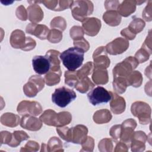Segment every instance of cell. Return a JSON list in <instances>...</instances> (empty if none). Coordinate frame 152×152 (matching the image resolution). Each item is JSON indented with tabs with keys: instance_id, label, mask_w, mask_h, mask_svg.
I'll return each mask as SVG.
<instances>
[{
	"instance_id": "1",
	"label": "cell",
	"mask_w": 152,
	"mask_h": 152,
	"mask_svg": "<svg viewBox=\"0 0 152 152\" xmlns=\"http://www.w3.org/2000/svg\"><path fill=\"white\" fill-rule=\"evenodd\" d=\"M84 51L78 48L72 47L64 50L60 54V59L65 67L74 71L82 65L84 60Z\"/></svg>"
},
{
	"instance_id": "2",
	"label": "cell",
	"mask_w": 152,
	"mask_h": 152,
	"mask_svg": "<svg viewBox=\"0 0 152 152\" xmlns=\"http://www.w3.org/2000/svg\"><path fill=\"white\" fill-rule=\"evenodd\" d=\"M39 119L46 125L60 127L69 124L72 120V116L68 112L56 113L53 110L48 109L40 115Z\"/></svg>"
},
{
	"instance_id": "3",
	"label": "cell",
	"mask_w": 152,
	"mask_h": 152,
	"mask_svg": "<svg viewBox=\"0 0 152 152\" xmlns=\"http://www.w3.org/2000/svg\"><path fill=\"white\" fill-rule=\"evenodd\" d=\"M10 43L15 49L23 50H30L36 46V41L30 37H25L24 33L20 30L13 31L10 37Z\"/></svg>"
},
{
	"instance_id": "4",
	"label": "cell",
	"mask_w": 152,
	"mask_h": 152,
	"mask_svg": "<svg viewBox=\"0 0 152 152\" xmlns=\"http://www.w3.org/2000/svg\"><path fill=\"white\" fill-rule=\"evenodd\" d=\"M71 12L75 20L83 21L93 11V5L89 1H75L71 6Z\"/></svg>"
},
{
	"instance_id": "5",
	"label": "cell",
	"mask_w": 152,
	"mask_h": 152,
	"mask_svg": "<svg viewBox=\"0 0 152 152\" xmlns=\"http://www.w3.org/2000/svg\"><path fill=\"white\" fill-rule=\"evenodd\" d=\"M76 97L74 90L63 86L55 89L52 95V101L59 107H65L75 100Z\"/></svg>"
},
{
	"instance_id": "6",
	"label": "cell",
	"mask_w": 152,
	"mask_h": 152,
	"mask_svg": "<svg viewBox=\"0 0 152 152\" xmlns=\"http://www.w3.org/2000/svg\"><path fill=\"white\" fill-rule=\"evenodd\" d=\"M138 61L135 57L129 56L123 61L118 63L113 69V78L121 77L126 78L138 65Z\"/></svg>"
},
{
	"instance_id": "7",
	"label": "cell",
	"mask_w": 152,
	"mask_h": 152,
	"mask_svg": "<svg viewBox=\"0 0 152 152\" xmlns=\"http://www.w3.org/2000/svg\"><path fill=\"white\" fill-rule=\"evenodd\" d=\"M132 115L139 119L141 124H148L151 121V108L150 106L142 102H135L132 104L131 108Z\"/></svg>"
},
{
	"instance_id": "8",
	"label": "cell",
	"mask_w": 152,
	"mask_h": 152,
	"mask_svg": "<svg viewBox=\"0 0 152 152\" xmlns=\"http://www.w3.org/2000/svg\"><path fill=\"white\" fill-rule=\"evenodd\" d=\"M87 98L90 103L93 106H96L110 101L112 98V93L107 91L103 87L98 86L92 89L87 94Z\"/></svg>"
},
{
	"instance_id": "9",
	"label": "cell",
	"mask_w": 152,
	"mask_h": 152,
	"mask_svg": "<svg viewBox=\"0 0 152 152\" xmlns=\"http://www.w3.org/2000/svg\"><path fill=\"white\" fill-rule=\"evenodd\" d=\"M44 86L45 80L42 77L32 75L24 86L23 91L27 97H33L36 96L37 93L43 88Z\"/></svg>"
},
{
	"instance_id": "10",
	"label": "cell",
	"mask_w": 152,
	"mask_h": 152,
	"mask_svg": "<svg viewBox=\"0 0 152 152\" xmlns=\"http://www.w3.org/2000/svg\"><path fill=\"white\" fill-rule=\"evenodd\" d=\"M32 65L34 71L39 75L48 73L51 68V61L48 55L45 56L37 55L32 59Z\"/></svg>"
},
{
	"instance_id": "11",
	"label": "cell",
	"mask_w": 152,
	"mask_h": 152,
	"mask_svg": "<svg viewBox=\"0 0 152 152\" xmlns=\"http://www.w3.org/2000/svg\"><path fill=\"white\" fill-rule=\"evenodd\" d=\"M136 126V121L131 118L124 121L121 125V132L119 141H122L130 147L131 139L134 133L133 131Z\"/></svg>"
},
{
	"instance_id": "12",
	"label": "cell",
	"mask_w": 152,
	"mask_h": 152,
	"mask_svg": "<svg viewBox=\"0 0 152 152\" xmlns=\"http://www.w3.org/2000/svg\"><path fill=\"white\" fill-rule=\"evenodd\" d=\"M17 112L21 115H30L37 116L42 112L40 103L37 102L22 101L17 106Z\"/></svg>"
},
{
	"instance_id": "13",
	"label": "cell",
	"mask_w": 152,
	"mask_h": 152,
	"mask_svg": "<svg viewBox=\"0 0 152 152\" xmlns=\"http://www.w3.org/2000/svg\"><path fill=\"white\" fill-rule=\"evenodd\" d=\"M129 47V42L126 39L118 37L109 43L105 49L106 52L112 55H116L124 52Z\"/></svg>"
},
{
	"instance_id": "14",
	"label": "cell",
	"mask_w": 152,
	"mask_h": 152,
	"mask_svg": "<svg viewBox=\"0 0 152 152\" xmlns=\"http://www.w3.org/2000/svg\"><path fill=\"white\" fill-rule=\"evenodd\" d=\"M93 58L94 68L106 69L110 65V59L107 55V52L104 46L99 47L94 50Z\"/></svg>"
},
{
	"instance_id": "15",
	"label": "cell",
	"mask_w": 152,
	"mask_h": 152,
	"mask_svg": "<svg viewBox=\"0 0 152 152\" xmlns=\"http://www.w3.org/2000/svg\"><path fill=\"white\" fill-rule=\"evenodd\" d=\"M82 22L84 32L88 36H94L100 30L101 21L97 18H86Z\"/></svg>"
},
{
	"instance_id": "16",
	"label": "cell",
	"mask_w": 152,
	"mask_h": 152,
	"mask_svg": "<svg viewBox=\"0 0 152 152\" xmlns=\"http://www.w3.org/2000/svg\"><path fill=\"white\" fill-rule=\"evenodd\" d=\"M88 133L87 128L83 125H78L71 128L70 142L81 144L86 140Z\"/></svg>"
},
{
	"instance_id": "17",
	"label": "cell",
	"mask_w": 152,
	"mask_h": 152,
	"mask_svg": "<svg viewBox=\"0 0 152 152\" xmlns=\"http://www.w3.org/2000/svg\"><path fill=\"white\" fill-rule=\"evenodd\" d=\"M26 31L27 33L34 35L41 40H45L47 39L50 30L45 25L30 23L27 26Z\"/></svg>"
},
{
	"instance_id": "18",
	"label": "cell",
	"mask_w": 152,
	"mask_h": 152,
	"mask_svg": "<svg viewBox=\"0 0 152 152\" xmlns=\"http://www.w3.org/2000/svg\"><path fill=\"white\" fill-rule=\"evenodd\" d=\"M20 126L27 130L38 131L42 126V121L30 115H24L21 119Z\"/></svg>"
},
{
	"instance_id": "19",
	"label": "cell",
	"mask_w": 152,
	"mask_h": 152,
	"mask_svg": "<svg viewBox=\"0 0 152 152\" xmlns=\"http://www.w3.org/2000/svg\"><path fill=\"white\" fill-rule=\"evenodd\" d=\"M147 136L141 131H136L133 133L131 139L130 147L132 151H142L145 149V143Z\"/></svg>"
},
{
	"instance_id": "20",
	"label": "cell",
	"mask_w": 152,
	"mask_h": 152,
	"mask_svg": "<svg viewBox=\"0 0 152 152\" xmlns=\"http://www.w3.org/2000/svg\"><path fill=\"white\" fill-rule=\"evenodd\" d=\"M110 102V109L113 113L118 115L125 111L126 103L125 99L122 97L112 93V98Z\"/></svg>"
},
{
	"instance_id": "21",
	"label": "cell",
	"mask_w": 152,
	"mask_h": 152,
	"mask_svg": "<svg viewBox=\"0 0 152 152\" xmlns=\"http://www.w3.org/2000/svg\"><path fill=\"white\" fill-rule=\"evenodd\" d=\"M28 18L33 23H37L42 21L43 18V12L37 4H31L27 8Z\"/></svg>"
},
{
	"instance_id": "22",
	"label": "cell",
	"mask_w": 152,
	"mask_h": 152,
	"mask_svg": "<svg viewBox=\"0 0 152 152\" xmlns=\"http://www.w3.org/2000/svg\"><path fill=\"white\" fill-rule=\"evenodd\" d=\"M137 4V1H124L119 5L117 8L118 12L122 16L128 17L135 11Z\"/></svg>"
},
{
	"instance_id": "23",
	"label": "cell",
	"mask_w": 152,
	"mask_h": 152,
	"mask_svg": "<svg viewBox=\"0 0 152 152\" xmlns=\"http://www.w3.org/2000/svg\"><path fill=\"white\" fill-rule=\"evenodd\" d=\"M103 19L107 24L110 26H116L121 21V16L115 10H109L104 13Z\"/></svg>"
},
{
	"instance_id": "24",
	"label": "cell",
	"mask_w": 152,
	"mask_h": 152,
	"mask_svg": "<svg viewBox=\"0 0 152 152\" xmlns=\"http://www.w3.org/2000/svg\"><path fill=\"white\" fill-rule=\"evenodd\" d=\"M92 80L96 84L102 85L108 82V74L106 69L94 68L92 75Z\"/></svg>"
},
{
	"instance_id": "25",
	"label": "cell",
	"mask_w": 152,
	"mask_h": 152,
	"mask_svg": "<svg viewBox=\"0 0 152 152\" xmlns=\"http://www.w3.org/2000/svg\"><path fill=\"white\" fill-rule=\"evenodd\" d=\"M112 119V115L107 109H101L96 111L93 115V121L97 124L109 122Z\"/></svg>"
},
{
	"instance_id": "26",
	"label": "cell",
	"mask_w": 152,
	"mask_h": 152,
	"mask_svg": "<svg viewBox=\"0 0 152 152\" xmlns=\"http://www.w3.org/2000/svg\"><path fill=\"white\" fill-rule=\"evenodd\" d=\"M1 122L4 125L15 127L19 124L20 117L12 113H5L1 116Z\"/></svg>"
},
{
	"instance_id": "27",
	"label": "cell",
	"mask_w": 152,
	"mask_h": 152,
	"mask_svg": "<svg viewBox=\"0 0 152 152\" xmlns=\"http://www.w3.org/2000/svg\"><path fill=\"white\" fill-rule=\"evenodd\" d=\"M48 55L51 61V68L50 71L53 72H56L61 73V70L60 68V62L58 59V56L60 55L59 51L55 50H49L46 53Z\"/></svg>"
},
{
	"instance_id": "28",
	"label": "cell",
	"mask_w": 152,
	"mask_h": 152,
	"mask_svg": "<svg viewBox=\"0 0 152 152\" xmlns=\"http://www.w3.org/2000/svg\"><path fill=\"white\" fill-rule=\"evenodd\" d=\"M94 87V84L90 81V79L86 77L84 78L80 79L77 83L75 86V88H76L79 92L81 93H85L88 90L92 89Z\"/></svg>"
},
{
	"instance_id": "29",
	"label": "cell",
	"mask_w": 152,
	"mask_h": 152,
	"mask_svg": "<svg viewBox=\"0 0 152 152\" xmlns=\"http://www.w3.org/2000/svg\"><path fill=\"white\" fill-rule=\"evenodd\" d=\"M28 138L29 136L26 132L23 131H15L12 134L11 140L8 145L12 147H15L20 145L21 141L26 140Z\"/></svg>"
},
{
	"instance_id": "30",
	"label": "cell",
	"mask_w": 152,
	"mask_h": 152,
	"mask_svg": "<svg viewBox=\"0 0 152 152\" xmlns=\"http://www.w3.org/2000/svg\"><path fill=\"white\" fill-rule=\"evenodd\" d=\"M126 80L128 86H131L134 87H139L142 81V77L141 74L138 71H132L126 78Z\"/></svg>"
},
{
	"instance_id": "31",
	"label": "cell",
	"mask_w": 152,
	"mask_h": 152,
	"mask_svg": "<svg viewBox=\"0 0 152 152\" xmlns=\"http://www.w3.org/2000/svg\"><path fill=\"white\" fill-rule=\"evenodd\" d=\"M45 145L46 147V151H64L62 149V144L61 141L57 137H53L50 138L48 144Z\"/></svg>"
},
{
	"instance_id": "32",
	"label": "cell",
	"mask_w": 152,
	"mask_h": 152,
	"mask_svg": "<svg viewBox=\"0 0 152 152\" xmlns=\"http://www.w3.org/2000/svg\"><path fill=\"white\" fill-rule=\"evenodd\" d=\"M128 84L125 78L116 77L113 78V90L119 94H122L124 93L126 90Z\"/></svg>"
},
{
	"instance_id": "33",
	"label": "cell",
	"mask_w": 152,
	"mask_h": 152,
	"mask_svg": "<svg viewBox=\"0 0 152 152\" xmlns=\"http://www.w3.org/2000/svg\"><path fill=\"white\" fill-rule=\"evenodd\" d=\"M145 27L144 21L141 18H134V20L130 23L129 25L127 27L130 31H131L133 34H137V33L141 32L144 27Z\"/></svg>"
},
{
	"instance_id": "34",
	"label": "cell",
	"mask_w": 152,
	"mask_h": 152,
	"mask_svg": "<svg viewBox=\"0 0 152 152\" xmlns=\"http://www.w3.org/2000/svg\"><path fill=\"white\" fill-rule=\"evenodd\" d=\"M62 73L49 71L45 77V81L49 86H52L58 84L60 81V77Z\"/></svg>"
},
{
	"instance_id": "35",
	"label": "cell",
	"mask_w": 152,
	"mask_h": 152,
	"mask_svg": "<svg viewBox=\"0 0 152 152\" xmlns=\"http://www.w3.org/2000/svg\"><path fill=\"white\" fill-rule=\"evenodd\" d=\"M93 64L91 62H88L85 64L82 68L77 71V74L79 80L84 78L90 75L93 71Z\"/></svg>"
},
{
	"instance_id": "36",
	"label": "cell",
	"mask_w": 152,
	"mask_h": 152,
	"mask_svg": "<svg viewBox=\"0 0 152 152\" xmlns=\"http://www.w3.org/2000/svg\"><path fill=\"white\" fill-rule=\"evenodd\" d=\"M77 71H65V83L68 86L74 88L75 84L78 81Z\"/></svg>"
},
{
	"instance_id": "37",
	"label": "cell",
	"mask_w": 152,
	"mask_h": 152,
	"mask_svg": "<svg viewBox=\"0 0 152 152\" xmlns=\"http://www.w3.org/2000/svg\"><path fill=\"white\" fill-rule=\"evenodd\" d=\"M66 26V21L61 17H55L50 22V27L52 29H59L61 31L65 30Z\"/></svg>"
},
{
	"instance_id": "38",
	"label": "cell",
	"mask_w": 152,
	"mask_h": 152,
	"mask_svg": "<svg viewBox=\"0 0 152 152\" xmlns=\"http://www.w3.org/2000/svg\"><path fill=\"white\" fill-rule=\"evenodd\" d=\"M62 38V31L57 29H52L51 30H50L47 37L48 40L52 43H56L59 42L61 40Z\"/></svg>"
},
{
	"instance_id": "39",
	"label": "cell",
	"mask_w": 152,
	"mask_h": 152,
	"mask_svg": "<svg viewBox=\"0 0 152 152\" xmlns=\"http://www.w3.org/2000/svg\"><path fill=\"white\" fill-rule=\"evenodd\" d=\"M98 147L100 151H112L113 150V143L109 138L102 140L99 142Z\"/></svg>"
},
{
	"instance_id": "40",
	"label": "cell",
	"mask_w": 152,
	"mask_h": 152,
	"mask_svg": "<svg viewBox=\"0 0 152 152\" xmlns=\"http://www.w3.org/2000/svg\"><path fill=\"white\" fill-rule=\"evenodd\" d=\"M70 36L74 40H78L84 37V30L80 26H73L70 29Z\"/></svg>"
},
{
	"instance_id": "41",
	"label": "cell",
	"mask_w": 152,
	"mask_h": 152,
	"mask_svg": "<svg viewBox=\"0 0 152 152\" xmlns=\"http://www.w3.org/2000/svg\"><path fill=\"white\" fill-rule=\"evenodd\" d=\"M70 130L71 128L68 127H58L56 131L61 138L67 142H70Z\"/></svg>"
},
{
	"instance_id": "42",
	"label": "cell",
	"mask_w": 152,
	"mask_h": 152,
	"mask_svg": "<svg viewBox=\"0 0 152 152\" xmlns=\"http://www.w3.org/2000/svg\"><path fill=\"white\" fill-rule=\"evenodd\" d=\"M81 145L82 149L80 150L81 151H92L94 148V139L91 137H87Z\"/></svg>"
},
{
	"instance_id": "43",
	"label": "cell",
	"mask_w": 152,
	"mask_h": 152,
	"mask_svg": "<svg viewBox=\"0 0 152 152\" xmlns=\"http://www.w3.org/2000/svg\"><path fill=\"white\" fill-rule=\"evenodd\" d=\"M39 144L33 141H29L27 142L24 147H22L20 151H37L39 150Z\"/></svg>"
},
{
	"instance_id": "44",
	"label": "cell",
	"mask_w": 152,
	"mask_h": 152,
	"mask_svg": "<svg viewBox=\"0 0 152 152\" xmlns=\"http://www.w3.org/2000/svg\"><path fill=\"white\" fill-rule=\"evenodd\" d=\"M150 55L147 51L141 48L137 52L135 55V58L137 59L138 62L142 63L148 59Z\"/></svg>"
},
{
	"instance_id": "45",
	"label": "cell",
	"mask_w": 152,
	"mask_h": 152,
	"mask_svg": "<svg viewBox=\"0 0 152 152\" xmlns=\"http://www.w3.org/2000/svg\"><path fill=\"white\" fill-rule=\"evenodd\" d=\"M74 45L75 46V47L83 49L84 52H87L90 47L88 42L84 37L74 40Z\"/></svg>"
},
{
	"instance_id": "46",
	"label": "cell",
	"mask_w": 152,
	"mask_h": 152,
	"mask_svg": "<svg viewBox=\"0 0 152 152\" xmlns=\"http://www.w3.org/2000/svg\"><path fill=\"white\" fill-rule=\"evenodd\" d=\"M121 132V125H116L113 126L110 130V135L115 141H118L120 139Z\"/></svg>"
},
{
	"instance_id": "47",
	"label": "cell",
	"mask_w": 152,
	"mask_h": 152,
	"mask_svg": "<svg viewBox=\"0 0 152 152\" xmlns=\"http://www.w3.org/2000/svg\"><path fill=\"white\" fill-rule=\"evenodd\" d=\"M27 14V11L23 5H20L17 8L16 15L20 20L26 21L28 18Z\"/></svg>"
},
{
	"instance_id": "48",
	"label": "cell",
	"mask_w": 152,
	"mask_h": 152,
	"mask_svg": "<svg viewBox=\"0 0 152 152\" xmlns=\"http://www.w3.org/2000/svg\"><path fill=\"white\" fill-rule=\"evenodd\" d=\"M1 144H9L12 138V134L8 131H1Z\"/></svg>"
},
{
	"instance_id": "49",
	"label": "cell",
	"mask_w": 152,
	"mask_h": 152,
	"mask_svg": "<svg viewBox=\"0 0 152 152\" xmlns=\"http://www.w3.org/2000/svg\"><path fill=\"white\" fill-rule=\"evenodd\" d=\"M151 34H150V31L149 32L148 36L147 37L145 42H144L143 45H142V49L147 51L150 55L151 54Z\"/></svg>"
},
{
	"instance_id": "50",
	"label": "cell",
	"mask_w": 152,
	"mask_h": 152,
	"mask_svg": "<svg viewBox=\"0 0 152 152\" xmlns=\"http://www.w3.org/2000/svg\"><path fill=\"white\" fill-rule=\"evenodd\" d=\"M121 34L125 37L126 38V40H132L135 37V34H133L131 31H129V30L128 28H125L124 29H123L121 31Z\"/></svg>"
},
{
	"instance_id": "51",
	"label": "cell",
	"mask_w": 152,
	"mask_h": 152,
	"mask_svg": "<svg viewBox=\"0 0 152 152\" xmlns=\"http://www.w3.org/2000/svg\"><path fill=\"white\" fill-rule=\"evenodd\" d=\"M129 147L125 143H124L122 141H119V142H118L114 151H127L129 149Z\"/></svg>"
}]
</instances>
